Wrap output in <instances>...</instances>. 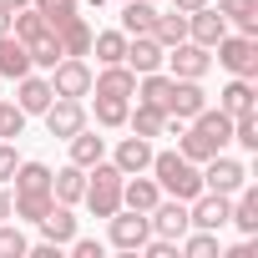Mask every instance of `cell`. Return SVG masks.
Instances as JSON below:
<instances>
[{
    "label": "cell",
    "instance_id": "9",
    "mask_svg": "<svg viewBox=\"0 0 258 258\" xmlns=\"http://www.w3.org/2000/svg\"><path fill=\"white\" fill-rule=\"evenodd\" d=\"M41 116H46V132H51L56 142H66V137H76L81 126H86V106H81L76 96H51V106H46Z\"/></svg>",
    "mask_w": 258,
    "mask_h": 258
},
{
    "label": "cell",
    "instance_id": "7",
    "mask_svg": "<svg viewBox=\"0 0 258 258\" xmlns=\"http://www.w3.org/2000/svg\"><path fill=\"white\" fill-rule=\"evenodd\" d=\"M91 76H96V71L86 66V56H61V61L51 66V91L81 101V96H91Z\"/></svg>",
    "mask_w": 258,
    "mask_h": 258
},
{
    "label": "cell",
    "instance_id": "21",
    "mask_svg": "<svg viewBox=\"0 0 258 258\" xmlns=\"http://www.w3.org/2000/svg\"><path fill=\"white\" fill-rule=\"evenodd\" d=\"M36 228H41V238H46V243H61V248H66V243L76 238V213H71L66 203H51V213H46Z\"/></svg>",
    "mask_w": 258,
    "mask_h": 258
},
{
    "label": "cell",
    "instance_id": "41",
    "mask_svg": "<svg viewBox=\"0 0 258 258\" xmlns=\"http://www.w3.org/2000/svg\"><path fill=\"white\" fill-rule=\"evenodd\" d=\"M198 6H208V0H172V11H182V16H187V11H198Z\"/></svg>",
    "mask_w": 258,
    "mask_h": 258
},
{
    "label": "cell",
    "instance_id": "33",
    "mask_svg": "<svg viewBox=\"0 0 258 258\" xmlns=\"http://www.w3.org/2000/svg\"><path fill=\"white\" fill-rule=\"evenodd\" d=\"M26 51H31V66H41V71H51V66L61 61V41H56V31H41L36 41H26Z\"/></svg>",
    "mask_w": 258,
    "mask_h": 258
},
{
    "label": "cell",
    "instance_id": "31",
    "mask_svg": "<svg viewBox=\"0 0 258 258\" xmlns=\"http://www.w3.org/2000/svg\"><path fill=\"white\" fill-rule=\"evenodd\" d=\"M152 36L162 41V51H167V46H177V41H187V16H182V11H157Z\"/></svg>",
    "mask_w": 258,
    "mask_h": 258
},
{
    "label": "cell",
    "instance_id": "44",
    "mask_svg": "<svg viewBox=\"0 0 258 258\" xmlns=\"http://www.w3.org/2000/svg\"><path fill=\"white\" fill-rule=\"evenodd\" d=\"M6 31H11V11H6V6H0V36H6Z\"/></svg>",
    "mask_w": 258,
    "mask_h": 258
},
{
    "label": "cell",
    "instance_id": "18",
    "mask_svg": "<svg viewBox=\"0 0 258 258\" xmlns=\"http://www.w3.org/2000/svg\"><path fill=\"white\" fill-rule=\"evenodd\" d=\"M111 162H116L126 177H132V172H147V167H152V142L137 137V132H132V137H121L116 152H111Z\"/></svg>",
    "mask_w": 258,
    "mask_h": 258
},
{
    "label": "cell",
    "instance_id": "40",
    "mask_svg": "<svg viewBox=\"0 0 258 258\" xmlns=\"http://www.w3.org/2000/svg\"><path fill=\"white\" fill-rule=\"evenodd\" d=\"M66 248H71L76 258H101V243H96V238H71Z\"/></svg>",
    "mask_w": 258,
    "mask_h": 258
},
{
    "label": "cell",
    "instance_id": "14",
    "mask_svg": "<svg viewBox=\"0 0 258 258\" xmlns=\"http://www.w3.org/2000/svg\"><path fill=\"white\" fill-rule=\"evenodd\" d=\"M51 76H36V71H26L21 81H16V106L26 111V116H41L46 106H51Z\"/></svg>",
    "mask_w": 258,
    "mask_h": 258
},
{
    "label": "cell",
    "instance_id": "8",
    "mask_svg": "<svg viewBox=\"0 0 258 258\" xmlns=\"http://www.w3.org/2000/svg\"><path fill=\"white\" fill-rule=\"evenodd\" d=\"M243 182H248V167H243L238 157L218 152V157H208V162H203V192H223V198H233Z\"/></svg>",
    "mask_w": 258,
    "mask_h": 258
},
{
    "label": "cell",
    "instance_id": "5",
    "mask_svg": "<svg viewBox=\"0 0 258 258\" xmlns=\"http://www.w3.org/2000/svg\"><path fill=\"white\" fill-rule=\"evenodd\" d=\"M147 238H152V223H147V213L116 208V213L106 218V243H111V248H121V253H137Z\"/></svg>",
    "mask_w": 258,
    "mask_h": 258
},
{
    "label": "cell",
    "instance_id": "2",
    "mask_svg": "<svg viewBox=\"0 0 258 258\" xmlns=\"http://www.w3.org/2000/svg\"><path fill=\"white\" fill-rule=\"evenodd\" d=\"M147 172L157 177L162 198H182V203H192V198L203 192V167L187 162L182 152H152V167H147Z\"/></svg>",
    "mask_w": 258,
    "mask_h": 258
},
{
    "label": "cell",
    "instance_id": "26",
    "mask_svg": "<svg viewBox=\"0 0 258 258\" xmlns=\"http://www.w3.org/2000/svg\"><path fill=\"white\" fill-rule=\"evenodd\" d=\"M56 41H61V56H86V51H91V26H86V16H71L66 26H56Z\"/></svg>",
    "mask_w": 258,
    "mask_h": 258
},
{
    "label": "cell",
    "instance_id": "20",
    "mask_svg": "<svg viewBox=\"0 0 258 258\" xmlns=\"http://www.w3.org/2000/svg\"><path fill=\"white\" fill-rule=\"evenodd\" d=\"M228 223H233L243 238H258V187L243 182V187L233 192V218H228Z\"/></svg>",
    "mask_w": 258,
    "mask_h": 258
},
{
    "label": "cell",
    "instance_id": "42",
    "mask_svg": "<svg viewBox=\"0 0 258 258\" xmlns=\"http://www.w3.org/2000/svg\"><path fill=\"white\" fill-rule=\"evenodd\" d=\"M6 218H11V192L0 187V223H6Z\"/></svg>",
    "mask_w": 258,
    "mask_h": 258
},
{
    "label": "cell",
    "instance_id": "32",
    "mask_svg": "<svg viewBox=\"0 0 258 258\" xmlns=\"http://www.w3.org/2000/svg\"><path fill=\"white\" fill-rule=\"evenodd\" d=\"M126 96H96V126L101 132H116V126H126Z\"/></svg>",
    "mask_w": 258,
    "mask_h": 258
},
{
    "label": "cell",
    "instance_id": "4",
    "mask_svg": "<svg viewBox=\"0 0 258 258\" xmlns=\"http://www.w3.org/2000/svg\"><path fill=\"white\" fill-rule=\"evenodd\" d=\"M162 66H167L172 81H203V76L213 71V51L198 46V41H177V46H167Z\"/></svg>",
    "mask_w": 258,
    "mask_h": 258
},
{
    "label": "cell",
    "instance_id": "25",
    "mask_svg": "<svg viewBox=\"0 0 258 258\" xmlns=\"http://www.w3.org/2000/svg\"><path fill=\"white\" fill-rule=\"evenodd\" d=\"M126 126H132L137 137H162L167 132V111H157V106H147V101H137V106H126Z\"/></svg>",
    "mask_w": 258,
    "mask_h": 258
},
{
    "label": "cell",
    "instance_id": "27",
    "mask_svg": "<svg viewBox=\"0 0 258 258\" xmlns=\"http://www.w3.org/2000/svg\"><path fill=\"white\" fill-rule=\"evenodd\" d=\"M86 56H96L101 66H116L121 56H126V31L116 26V31H91V51Z\"/></svg>",
    "mask_w": 258,
    "mask_h": 258
},
{
    "label": "cell",
    "instance_id": "22",
    "mask_svg": "<svg viewBox=\"0 0 258 258\" xmlns=\"http://www.w3.org/2000/svg\"><path fill=\"white\" fill-rule=\"evenodd\" d=\"M26 71H36V66H31V51H26V41H16V36L6 31V36H0V76H6V81H21Z\"/></svg>",
    "mask_w": 258,
    "mask_h": 258
},
{
    "label": "cell",
    "instance_id": "35",
    "mask_svg": "<svg viewBox=\"0 0 258 258\" xmlns=\"http://www.w3.org/2000/svg\"><path fill=\"white\" fill-rule=\"evenodd\" d=\"M31 6L46 16V26L56 31V26H66L71 16H81V0H31Z\"/></svg>",
    "mask_w": 258,
    "mask_h": 258
},
{
    "label": "cell",
    "instance_id": "19",
    "mask_svg": "<svg viewBox=\"0 0 258 258\" xmlns=\"http://www.w3.org/2000/svg\"><path fill=\"white\" fill-rule=\"evenodd\" d=\"M81 192H86V167H76V162H66L61 172H51V198H56V203H66V208H76V203H81Z\"/></svg>",
    "mask_w": 258,
    "mask_h": 258
},
{
    "label": "cell",
    "instance_id": "34",
    "mask_svg": "<svg viewBox=\"0 0 258 258\" xmlns=\"http://www.w3.org/2000/svg\"><path fill=\"white\" fill-rule=\"evenodd\" d=\"M177 253H187V258H213V253H218V233H208V228H187V233L177 238Z\"/></svg>",
    "mask_w": 258,
    "mask_h": 258
},
{
    "label": "cell",
    "instance_id": "24",
    "mask_svg": "<svg viewBox=\"0 0 258 258\" xmlns=\"http://www.w3.org/2000/svg\"><path fill=\"white\" fill-rule=\"evenodd\" d=\"M66 147H71V162H76V167H91V162L106 157V137L91 132V126H81L76 137H66Z\"/></svg>",
    "mask_w": 258,
    "mask_h": 258
},
{
    "label": "cell",
    "instance_id": "37",
    "mask_svg": "<svg viewBox=\"0 0 258 258\" xmlns=\"http://www.w3.org/2000/svg\"><path fill=\"white\" fill-rule=\"evenodd\" d=\"M233 142H238L243 152H258V111L233 116Z\"/></svg>",
    "mask_w": 258,
    "mask_h": 258
},
{
    "label": "cell",
    "instance_id": "39",
    "mask_svg": "<svg viewBox=\"0 0 258 258\" xmlns=\"http://www.w3.org/2000/svg\"><path fill=\"white\" fill-rule=\"evenodd\" d=\"M16 162H21V152H16V142H0V182H11V172H16Z\"/></svg>",
    "mask_w": 258,
    "mask_h": 258
},
{
    "label": "cell",
    "instance_id": "29",
    "mask_svg": "<svg viewBox=\"0 0 258 258\" xmlns=\"http://www.w3.org/2000/svg\"><path fill=\"white\" fill-rule=\"evenodd\" d=\"M51 203H56L51 192H16V198H11V218H16V223H41V218L51 213Z\"/></svg>",
    "mask_w": 258,
    "mask_h": 258
},
{
    "label": "cell",
    "instance_id": "6",
    "mask_svg": "<svg viewBox=\"0 0 258 258\" xmlns=\"http://www.w3.org/2000/svg\"><path fill=\"white\" fill-rule=\"evenodd\" d=\"M213 51H218V66H223V71H233V76H258V36H243V31L233 36V31H228Z\"/></svg>",
    "mask_w": 258,
    "mask_h": 258
},
{
    "label": "cell",
    "instance_id": "38",
    "mask_svg": "<svg viewBox=\"0 0 258 258\" xmlns=\"http://www.w3.org/2000/svg\"><path fill=\"white\" fill-rule=\"evenodd\" d=\"M26 132V111L16 101H0V142H16Z\"/></svg>",
    "mask_w": 258,
    "mask_h": 258
},
{
    "label": "cell",
    "instance_id": "30",
    "mask_svg": "<svg viewBox=\"0 0 258 258\" xmlns=\"http://www.w3.org/2000/svg\"><path fill=\"white\" fill-rule=\"evenodd\" d=\"M218 11L228 26H238L243 36H258V0H218Z\"/></svg>",
    "mask_w": 258,
    "mask_h": 258
},
{
    "label": "cell",
    "instance_id": "15",
    "mask_svg": "<svg viewBox=\"0 0 258 258\" xmlns=\"http://www.w3.org/2000/svg\"><path fill=\"white\" fill-rule=\"evenodd\" d=\"M132 91H137V71L132 66H101L96 76H91V96H126L132 101Z\"/></svg>",
    "mask_w": 258,
    "mask_h": 258
},
{
    "label": "cell",
    "instance_id": "11",
    "mask_svg": "<svg viewBox=\"0 0 258 258\" xmlns=\"http://www.w3.org/2000/svg\"><path fill=\"white\" fill-rule=\"evenodd\" d=\"M147 223H152V233H157V238H172V243L192 228V223H187V203H182V198H157V208L147 213Z\"/></svg>",
    "mask_w": 258,
    "mask_h": 258
},
{
    "label": "cell",
    "instance_id": "43",
    "mask_svg": "<svg viewBox=\"0 0 258 258\" xmlns=\"http://www.w3.org/2000/svg\"><path fill=\"white\" fill-rule=\"evenodd\" d=\"M0 6H6V11H26V6H31V0H0Z\"/></svg>",
    "mask_w": 258,
    "mask_h": 258
},
{
    "label": "cell",
    "instance_id": "10",
    "mask_svg": "<svg viewBox=\"0 0 258 258\" xmlns=\"http://www.w3.org/2000/svg\"><path fill=\"white\" fill-rule=\"evenodd\" d=\"M228 36V21H223V11L213 6V0H208V6H198V11H187V41H198V46H218Z\"/></svg>",
    "mask_w": 258,
    "mask_h": 258
},
{
    "label": "cell",
    "instance_id": "1",
    "mask_svg": "<svg viewBox=\"0 0 258 258\" xmlns=\"http://www.w3.org/2000/svg\"><path fill=\"white\" fill-rule=\"evenodd\" d=\"M233 142V116L228 111H218V106H203L192 121H182V132H177V152L187 157V162H208V157H218L223 147Z\"/></svg>",
    "mask_w": 258,
    "mask_h": 258
},
{
    "label": "cell",
    "instance_id": "12",
    "mask_svg": "<svg viewBox=\"0 0 258 258\" xmlns=\"http://www.w3.org/2000/svg\"><path fill=\"white\" fill-rule=\"evenodd\" d=\"M162 41L157 36H126V56H121V66H132L137 76H147V71H162Z\"/></svg>",
    "mask_w": 258,
    "mask_h": 258
},
{
    "label": "cell",
    "instance_id": "3",
    "mask_svg": "<svg viewBox=\"0 0 258 258\" xmlns=\"http://www.w3.org/2000/svg\"><path fill=\"white\" fill-rule=\"evenodd\" d=\"M121 177H126V172H121L116 162H106V157L86 167V192H81V203L91 208V218H111V213L121 208Z\"/></svg>",
    "mask_w": 258,
    "mask_h": 258
},
{
    "label": "cell",
    "instance_id": "13",
    "mask_svg": "<svg viewBox=\"0 0 258 258\" xmlns=\"http://www.w3.org/2000/svg\"><path fill=\"white\" fill-rule=\"evenodd\" d=\"M162 198L157 177L152 172H132V177H121V208H132V213H152Z\"/></svg>",
    "mask_w": 258,
    "mask_h": 258
},
{
    "label": "cell",
    "instance_id": "28",
    "mask_svg": "<svg viewBox=\"0 0 258 258\" xmlns=\"http://www.w3.org/2000/svg\"><path fill=\"white\" fill-rule=\"evenodd\" d=\"M11 182H16V192H51V167L46 162H16V172H11Z\"/></svg>",
    "mask_w": 258,
    "mask_h": 258
},
{
    "label": "cell",
    "instance_id": "36",
    "mask_svg": "<svg viewBox=\"0 0 258 258\" xmlns=\"http://www.w3.org/2000/svg\"><path fill=\"white\" fill-rule=\"evenodd\" d=\"M26 248H31V238L6 218V223H0V258H26Z\"/></svg>",
    "mask_w": 258,
    "mask_h": 258
},
{
    "label": "cell",
    "instance_id": "23",
    "mask_svg": "<svg viewBox=\"0 0 258 258\" xmlns=\"http://www.w3.org/2000/svg\"><path fill=\"white\" fill-rule=\"evenodd\" d=\"M152 26H157L152 0H121V31L126 36H152Z\"/></svg>",
    "mask_w": 258,
    "mask_h": 258
},
{
    "label": "cell",
    "instance_id": "17",
    "mask_svg": "<svg viewBox=\"0 0 258 258\" xmlns=\"http://www.w3.org/2000/svg\"><path fill=\"white\" fill-rule=\"evenodd\" d=\"M203 106H208L203 81H172V106H167V116H172V121H192Z\"/></svg>",
    "mask_w": 258,
    "mask_h": 258
},
{
    "label": "cell",
    "instance_id": "16",
    "mask_svg": "<svg viewBox=\"0 0 258 258\" xmlns=\"http://www.w3.org/2000/svg\"><path fill=\"white\" fill-rule=\"evenodd\" d=\"M218 111H228V116L258 111V86H253V76H233V81L218 91Z\"/></svg>",
    "mask_w": 258,
    "mask_h": 258
}]
</instances>
